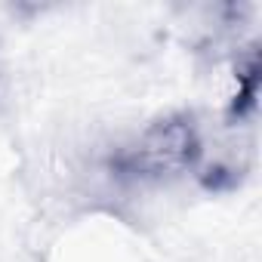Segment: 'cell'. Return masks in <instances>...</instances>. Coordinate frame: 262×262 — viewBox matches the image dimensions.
I'll return each instance as SVG.
<instances>
[{"instance_id":"cell-2","label":"cell","mask_w":262,"mask_h":262,"mask_svg":"<svg viewBox=\"0 0 262 262\" xmlns=\"http://www.w3.org/2000/svg\"><path fill=\"white\" fill-rule=\"evenodd\" d=\"M234 77H237V93L231 105L225 108V123L228 126H247L256 117V99H259V43H250L237 53L234 59Z\"/></svg>"},{"instance_id":"cell-1","label":"cell","mask_w":262,"mask_h":262,"mask_svg":"<svg viewBox=\"0 0 262 262\" xmlns=\"http://www.w3.org/2000/svg\"><path fill=\"white\" fill-rule=\"evenodd\" d=\"M204 161V136L194 111H170L151 120L123 151L111 158V170L126 182H170Z\"/></svg>"}]
</instances>
